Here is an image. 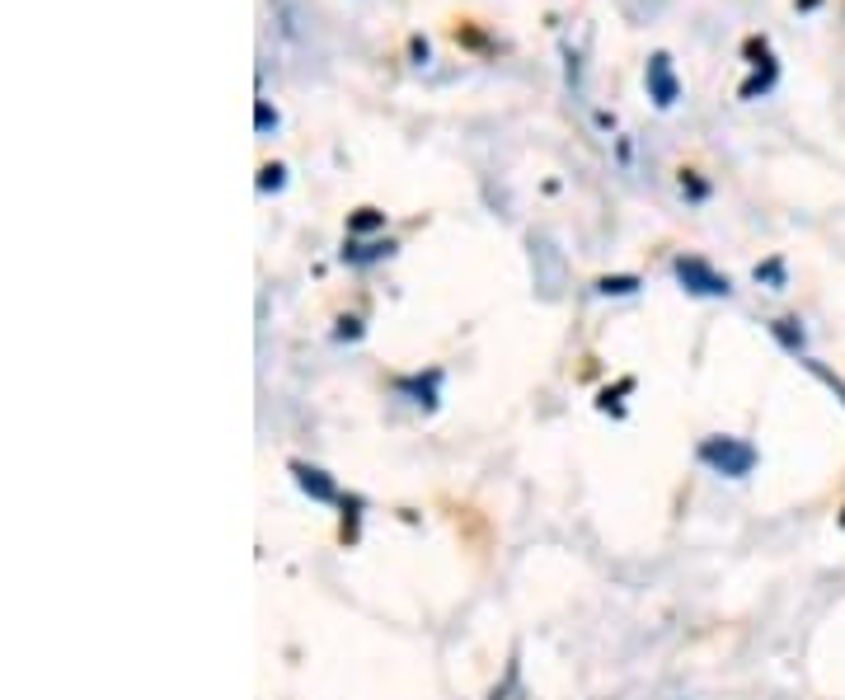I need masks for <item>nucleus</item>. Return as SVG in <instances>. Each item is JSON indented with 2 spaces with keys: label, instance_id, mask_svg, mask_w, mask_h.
<instances>
[{
  "label": "nucleus",
  "instance_id": "f257e3e1",
  "mask_svg": "<svg viewBox=\"0 0 845 700\" xmlns=\"http://www.w3.org/2000/svg\"><path fill=\"white\" fill-rule=\"evenodd\" d=\"M700 461L714 466L719 475H747L756 466V452L738 437H709V442H700Z\"/></svg>",
  "mask_w": 845,
  "mask_h": 700
},
{
  "label": "nucleus",
  "instance_id": "f03ea898",
  "mask_svg": "<svg viewBox=\"0 0 845 700\" xmlns=\"http://www.w3.org/2000/svg\"><path fill=\"white\" fill-rule=\"evenodd\" d=\"M676 278L700 296H728V278H719V273L709 264H700V259H676Z\"/></svg>",
  "mask_w": 845,
  "mask_h": 700
},
{
  "label": "nucleus",
  "instance_id": "7ed1b4c3",
  "mask_svg": "<svg viewBox=\"0 0 845 700\" xmlns=\"http://www.w3.org/2000/svg\"><path fill=\"white\" fill-rule=\"evenodd\" d=\"M648 85H653V99H658L662 109L676 99V80H672V71H667V57H662V52L648 62Z\"/></svg>",
  "mask_w": 845,
  "mask_h": 700
},
{
  "label": "nucleus",
  "instance_id": "20e7f679",
  "mask_svg": "<svg viewBox=\"0 0 845 700\" xmlns=\"http://www.w3.org/2000/svg\"><path fill=\"white\" fill-rule=\"evenodd\" d=\"M296 484H301V489H306L310 498H320V503H329V498H334V484L324 480V470H315V466H301V461H296Z\"/></svg>",
  "mask_w": 845,
  "mask_h": 700
},
{
  "label": "nucleus",
  "instance_id": "39448f33",
  "mask_svg": "<svg viewBox=\"0 0 845 700\" xmlns=\"http://www.w3.org/2000/svg\"><path fill=\"white\" fill-rule=\"evenodd\" d=\"M634 287H639V278H601V292L606 296H625V292H634Z\"/></svg>",
  "mask_w": 845,
  "mask_h": 700
},
{
  "label": "nucleus",
  "instance_id": "423d86ee",
  "mask_svg": "<svg viewBox=\"0 0 845 700\" xmlns=\"http://www.w3.org/2000/svg\"><path fill=\"white\" fill-rule=\"evenodd\" d=\"M259 188H263V193H268V188H282V165H263Z\"/></svg>",
  "mask_w": 845,
  "mask_h": 700
},
{
  "label": "nucleus",
  "instance_id": "0eeeda50",
  "mask_svg": "<svg viewBox=\"0 0 845 700\" xmlns=\"http://www.w3.org/2000/svg\"><path fill=\"white\" fill-rule=\"evenodd\" d=\"M376 221H381V217H376V212H362V217L353 221V231H371V226H376Z\"/></svg>",
  "mask_w": 845,
  "mask_h": 700
},
{
  "label": "nucleus",
  "instance_id": "6e6552de",
  "mask_svg": "<svg viewBox=\"0 0 845 700\" xmlns=\"http://www.w3.org/2000/svg\"><path fill=\"white\" fill-rule=\"evenodd\" d=\"M273 123H277V113L268 109V104H259V127H263V132H268V127H273Z\"/></svg>",
  "mask_w": 845,
  "mask_h": 700
}]
</instances>
